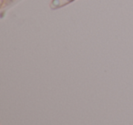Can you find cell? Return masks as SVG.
Instances as JSON below:
<instances>
[{"label": "cell", "instance_id": "6da1fadb", "mask_svg": "<svg viewBox=\"0 0 133 125\" xmlns=\"http://www.w3.org/2000/svg\"><path fill=\"white\" fill-rule=\"evenodd\" d=\"M73 1L74 0H52V2L50 3V8L52 9H57V8H62L69 3L73 2Z\"/></svg>", "mask_w": 133, "mask_h": 125}]
</instances>
